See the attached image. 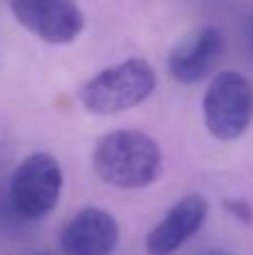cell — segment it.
Here are the masks:
<instances>
[{
	"label": "cell",
	"mask_w": 253,
	"mask_h": 255,
	"mask_svg": "<svg viewBox=\"0 0 253 255\" xmlns=\"http://www.w3.org/2000/svg\"><path fill=\"white\" fill-rule=\"evenodd\" d=\"M92 166L110 186L146 188L161 172V150L141 130H115L99 139Z\"/></svg>",
	"instance_id": "obj_1"
},
{
	"label": "cell",
	"mask_w": 253,
	"mask_h": 255,
	"mask_svg": "<svg viewBox=\"0 0 253 255\" xmlns=\"http://www.w3.org/2000/svg\"><path fill=\"white\" fill-rule=\"evenodd\" d=\"M155 85V67L143 58H128L92 76L79 90V99L92 115H117L143 103Z\"/></svg>",
	"instance_id": "obj_2"
},
{
	"label": "cell",
	"mask_w": 253,
	"mask_h": 255,
	"mask_svg": "<svg viewBox=\"0 0 253 255\" xmlns=\"http://www.w3.org/2000/svg\"><path fill=\"white\" fill-rule=\"evenodd\" d=\"M204 121L220 141H236L253 119V85L240 72L218 74L204 92Z\"/></svg>",
	"instance_id": "obj_3"
},
{
	"label": "cell",
	"mask_w": 253,
	"mask_h": 255,
	"mask_svg": "<svg viewBox=\"0 0 253 255\" xmlns=\"http://www.w3.org/2000/svg\"><path fill=\"white\" fill-rule=\"evenodd\" d=\"M63 190V170L49 152H34L16 166L9 181L13 211L25 220H40L56 208Z\"/></svg>",
	"instance_id": "obj_4"
},
{
	"label": "cell",
	"mask_w": 253,
	"mask_h": 255,
	"mask_svg": "<svg viewBox=\"0 0 253 255\" xmlns=\"http://www.w3.org/2000/svg\"><path fill=\"white\" fill-rule=\"evenodd\" d=\"M9 9L27 31L52 45L72 43L85 27L81 7L70 0H13Z\"/></svg>",
	"instance_id": "obj_5"
},
{
	"label": "cell",
	"mask_w": 253,
	"mask_h": 255,
	"mask_svg": "<svg viewBox=\"0 0 253 255\" xmlns=\"http://www.w3.org/2000/svg\"><path fill=\"white\" fill-rule=\"evenodd\" d=\"M224 54V34L213 25H206L182 38L168 54L166 70L177 83H200L213 72Z\"/></svg>",
	"instance_id": "obj_6"
},
{
	"label": "cell",
	"mask_w": 253,
	"mask_h": 255,
	"mask_svg": "<svg viewBox=\"0 0 253 255\" xmlns=\"http://www.w3.org/2000/svg\"><path fill=\"white\" fill-rule=\"evenodd\" d=\"M119 222L108 211L85 206L63 226L61 249L65 255H110L119 244Z\"/></svg>",
	"instance_id": "obj_7"
},
{
	"label": "cell",
	"mask_w": 253,
	"mask_h": 255,
	"mask_svg": "<svg viewBox=\"0 0 253 255\" xmlns=\"http://www.w3.org/2000/svg\"><path fill=\"white\" fill-rule=\"evenodd\" d=\"M206 215H209V202L202 195H186L175 202L159 224L146 235L148 255L177 253L204 226Z\"/></svg>",
	"instance_id": "obj_8"
},
{
	"label": "cell",
	"mask_w": 253,
	"mask_h": 255,
	"mask_svg": "<svg viewBox=\"0 0 253 255\" xmlns=\"http://www.w3.org/2000/svg\"><path fill=\"white\" fill-rule=\"evenodd\" d=\"M224 208H227L229 213H233L238 220L247 222V224L253 220V211L247 202H240V199H236V202H224Z\"/></svg>",
	"instance_id": "obj_9"
},
{
	"label": "cell",
	"mask_w": 253,
	"mask_h": 255,
	"mask_svg": "<svg viewBox=\"0 0 253 255\" xmlns=\"http://www.w3.org/2000/svg\"><path fill=\"white\" fill-rule=\"evenodd\" d=\"M200 255H231V253L224 251V249H204Z\"/></svg>",
	"instance_id": "obj_10"
},
{
	"label": "cell",
	"mask_w": 253,
	"mask_h": 255,
	"mask_svg": "<svg viewBox=\"0 0 253 255\" xmlns=\"http://www.w3.org/2000/svg\"><path fill=\"white\" fill-rule=\"evenodd\" d=\"M36 255H43V253H36Z\"/></svg>",
	"instance_id": "obj_11"
}]
</instances>
